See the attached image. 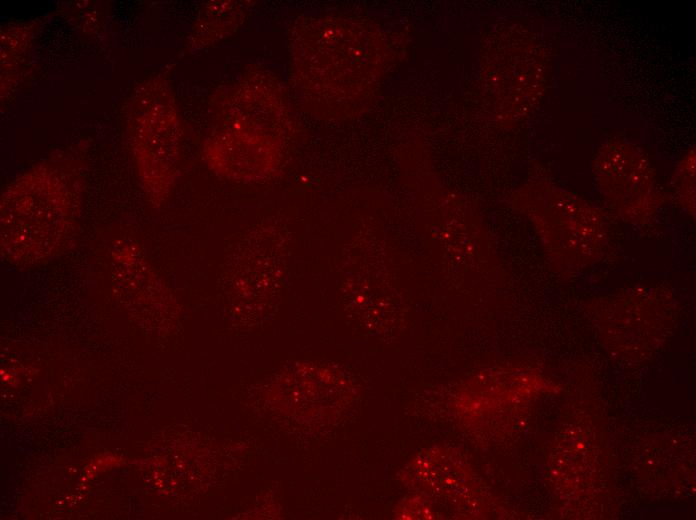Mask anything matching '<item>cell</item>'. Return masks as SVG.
<instances>
[{
	"instance_id": "obj_1",
	"label": "cell",
	"mask_w": 696,
	"mask_h": 520,
	"mask_svg": "<svg viewBox=\"0 0 696 520\" xmlns=\"http://www.w3.org/2000/svg\"><path fill=\"white\" fill-rule=\"evenodd\" d=\"M290 244L280 231L245 235L228 259L223 276L244 300L270 299L280 292L288 275Z\"/></svg>"
}]
</instances>
